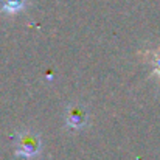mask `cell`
Listing matches in <instances>:
<instances>
[{
	"label": "cell",
	"mask_w": 160,
	"mask_h": 160,
	"mask_svg": "<svg viewBox=\"0 0 160 160\" xmlns=\"http://www.w3.org/2000/svg\"><path fill=\"white\" fill-rule=\"evenodd\" d=\"M42 151L41 137L34 132H19L16 135V156L30 160L34 159Z\"/></svg>",
	"instance_id": "obj_1"
},
{
	"label": "cell",
	"mask_w": 160,
	"mask_h": 160,
	"mask_svg": "<svg viewBox=\"0 0 160 160\" xmlns=\"http://www.w3.org/2000/svg\"><path fill=\"white\" fill-rule=\"evenodd\" d=\"M89 113L84 107L81 106H70L67 109V117H65V123L70 129H79L87 123Z\"/></svg>",
	"instance_id": "obj_2"
},
{
	"label": "cell",
	"mask_w": 160,
	"mask_h": 160,
	"mask_svg": "<svg viewBox=\"0 0 160 160\" xmlns=\"http://www.w3.org/2000/svg\"><path fill=\"white\" fill-rule=\"evenodd\" d=\"M23 6V0H5V9L6 11H17Z\"/></svg>",
	"instance_id": "obj_3"
},
{
	"label": "cell",
	"mask_w": 160,
	"mask_h": 160,
	"mask_svg": "<svg viewBox=\"0 0 160 160\" xmlns=\"http://www.w3.org/2000/svg\"><path fill=\"white\" fill-rule=\"evenodd\" d=\"M156 73H159V75H160V58H159V61H157V67H156Z\"/></svg>",
	"instance_id": "obj_4"
}]
</instances>
